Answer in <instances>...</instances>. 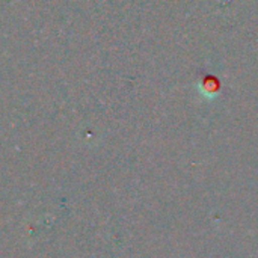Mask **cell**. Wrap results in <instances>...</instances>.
Returning <instances> with one entry per match:
<instances>
[{
  "label": "cell",
  "instance_id": "obj_1",
  "mask_svg": "<svg viewBox=\"0 0 258 258\" xmlns=\"http://www.w3.org/2000/svg\"><path fill=\"white\" fill-rule=\"evenodd\" d=\"M198 89L200 92L206 97V98H215L219 91H221V83L216 77H212V76H207L204 77L200 85H198Z\"/></svg>",
  "mask_w": 258,
  "mask_h": 258
}]
</instances>
